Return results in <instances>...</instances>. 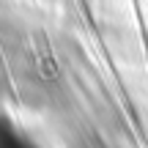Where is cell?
Returning a JSON list of instances; mask_svg holds the SVG:
<instances>
[{"mask_svg": "<svg viewBox=\"0 0 148 148\" xmlns=\"http://www.w3.org/2000/svg\"><path fill=\"white\" fill-rule=\"evenodd\" d=\"M0 148H36L25 134H19L8 121H0Z\"/></svg>", "mask_w": 148, "mask_h": 148, "instance_id": "obj_1", "label": "cell"}]
</instances>
